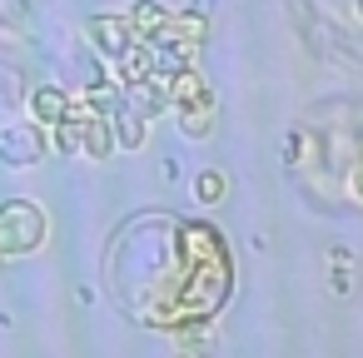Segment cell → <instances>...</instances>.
I'll list each match as a JSON object with an SVG mask.
<instances>
[{"instance_id": "obj_13", "label": "cell", "mask_w": 363, "mask_h": 358, "mask_svg": "<svg viewBox=\"0 0 363 358\" xmlns=\"http://www.w3.org/2000/svg\"><path fill=\"white\" fill-rule=\"evenodd\" d=\"M358 21H363V0H358Z\"/></svg>"}, {"instance_id": "obj_8", "label": "cell", "mask_w": 363, "mask_h": 358, "mask_svg": "<svg viewBox=\"0 0 363 358\" xmlns=\"http://www.w3.org/2000/svg\"><path fill=\"white\" fill-rule=\"evenodd\" d=\"M110 130H120V145H125V150H140V145L150 140V120H145V115H135L130 105H125V110H115Z\"/></svg>"}, {"instance_id": "obj_6", "label": "cell", "mask_w": 363, "mask_h": 358, "mask_svg": "<svg viewBox=\"0 0 363 358\" xmlns=\"http://www.w3.org/2000/svg\"><path fill=\"white\" fill-rule=\"evenodd\" d=\"M30 110H35V125L50 130V125H60V120L70 115V95H65L60 85H40V90L30 95Z\"/></svg>"}, {"instance_id": "obj_7", "label": "cell", "mask_w": 363, "mask_h": 358, "mask_svg": "<svg viewBox=\"0 0 363 358\" xmlns=\"http://www.w3.org/2000/svg\"><path fill=\"white\" fill-rule=\"evenodd\" d=\"M155 75V45H130L125 55H120V80L125 85H140V80H150Z\"/></svg>"}, {"instance_id": "obj_10", "label": "cell", "mask_w": 363, "mask_h": 358, "mask_svg": "<svg viewBox=\"0 0 363 358\" xmlns=\"http://www.w3.org/2000/svg\"><path fill=\"white\" fill-rule=\"evenodd\" d=\"M224 189H229V179H224L219 169H204V174L194 179V194H199V204H219V199H224Z\"/></svg>"}, {"instance_id": "obj_3", "label": "cell", "mask_w": 363, "mask_h": 358, "mask_svg": "<svg viewBox=\"0 0 363 358\" xmlns=\"http://www.w3.org/2000/svg\"><path fill=\"white\" fill-rule=\"evenodd\" d=\"M0 155H6L16 169L35 164V160L45 155V135H40V125H16V130H6V135H0Z\"/></svg>"}, {"instance_id": "obj_1", "label": "cell", "mask_w": 363, "mask_h": 358, "mask_svg": "<svg viewBox=\"0 0 363 358\" xmlns=\"http://www.w3.org/2000/svg\"><path fill=\"white\" fill-rule=\"evenodd\" d=\"M40 244H45V214L35 199L0 204V254L16 259V254H35Z\"/></svg>"}, {"instance_id": "obj_4", "label": "cell", "mask_w": 363, "mask_h": 358, "mask_svg": "<svg viewBox=\"0 0 363 358\" xmlns=\"http://www.w3.org/2000/svg\"><path fill=\"white\" fill-rule=\"evenodd\" d=\"M164 95H169V105H174V110L214 105V90H209V85H204V75H194V70H174V75H164Z\"/></svg>"}, {"instance_id": "obj_5", "label": "cell", "mask_w": 363, "mask_h": 358, "mask_svg": "<svg viewBox=\"0 0 363 358\" xmlns=\"http://www.w3.org/2000/svg\"><path fill=\"white\" fill-rule=\"evenodd\" d=\"M90 40H95L105 55H115V60H120V55L135 45V30H130V21H125V16H95V21H90Z\"/></svg>"}, {"instance_id": "obj_2", "label": "cell", "mask_w": 363, "mask_h": 358, "mask_svg": "<svg viewBox=\"0 0 363 358\" xmlns=\"http://www.w3.org/2000/svg\"><path fill=\"white\" fill-rule=\"evenodd\" d=\"M169 26H174V11H164L160 0H140V6H135V16H130L135 40H145V45H155V50L169 40Z\"/></svg>"}, {"instance_id": "obj_11", "label": "cell", "mask_w": 363, "mask_h": 358, "mask_svg": "<svg viewBox=\"0 0 363 358\" xmlns=\"http://www.w3.org/2000/svg\"><path fill=\"white\" fill-rule=\"evenodd\" d=\"M0 21H6V26H26V0H0Z\"/></svg>"}, {"instance_id": "obj_12", "label": "cell", "mask_w": 363, "mask_h": 358, "mask_svg": "<svg viewBox=\"0 0 363 358\" xmlns=\"http://www.w3.org/2000/svg\"><path fill=\"white\" fill-rule=\"evenodd\" d=\"M348 189H353V199L363 204V164H353V174H348Z\"/></svg>"}, {"instance_id": "obj_9", "label": "cell", "mask_w": 363, "mask_h": 358, "mask_svg": "<svg viewBox=\"0 0 363 358\" xmlns=\"http://www.w3.org/2000/svg\"><path fill=\"white\" fill-rule=\"evenodd\" d=\"M179 120H184V135H189V140H204V135H209V125H214V105L179 110Z\"/></svg>"}]
</instances>
